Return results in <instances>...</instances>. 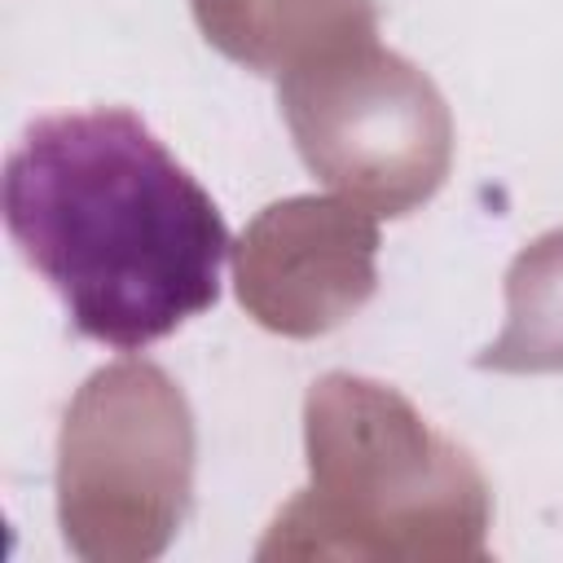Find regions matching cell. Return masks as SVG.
Returning <instances> with one entry per match:
<instances>
[{"label":"cell","instance_id":"cell-1","mask_svg":"<svg viewBox=\"0 0 563 563\" xmlns=\"http://www.w3.org/2000/svg\"><path fill=\"white\" fill-rule=\"evenodd\" d=\"M4 224L75 334L141 352L216 308L229 224L123 106L26 123L4 158Z\"/></svg>","mask_w":563,"mask_h":563}]
</instances>
